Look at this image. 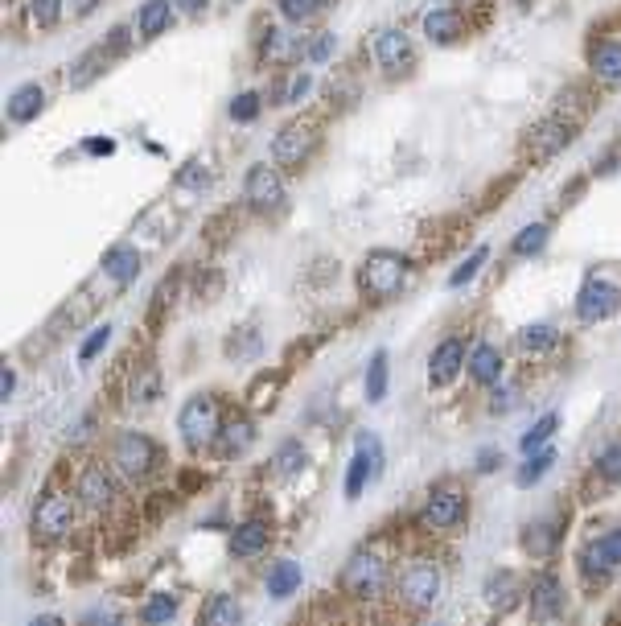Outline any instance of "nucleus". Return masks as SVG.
Returning a JSON list of instances; mask_svg holds the SVG:
<instances>
[{
  "label": "nucleus",
  "instance_id": "f257e3e1",
  "mask_svg": "<svg viewBox=\"0 0 621 626\" xmlns=\"http://www.w3.org/2000/svg\"><path fill=\"white\" fill-rule=\"evenodd\" d=\"M400 602L412 610V614H428V610L436 606V598H441L444 590V572L436 569L432 561H412L400 569Z\"/></svg>",
  "mask_w": 621,
  "mask_h": 626
},
{
  "label": "nucleus",
  "instance_id": "f03ea898",
  "mask_svg": "<svg viewBox=\"0 0 621 626\" xmlns=\"http://www.w3.org/2000/svg\"><path fill=\"white\" fill-rule=\"evenodd\" d=\"M181 437H186L189 449H210L222 433V412H218V400L210 392H198L186 400L181 408V421H178Z\"/></svg>",
  "mask_w": 621,
  "mask_h": 626
},
{
  "label": "nucleus",
  "instance_id": "7ed1b4c3",
  "mask_svg": "<svg viewBox=\"0 0 621 626\" xmlns=\"http://www.w3.org/2000/svg\"><path fill=\"white\" fill-rule=\"evenodd\" d=\"M403 280H408V259L400 251H371L363 259V269H358V285H363L366 297L383 301V297L400 293Z\"/></svg>",
  "mask_w": 621,
  "mask_h": 626
},
{
  "label": "nucleus",
  "instance_id": "20e7f679",
  "mask_svg": "<svg viewBox=\"0 0 621 626\" xmlns=\"http://www.w3.org/2000/svg\"><path fill=\"white\" fill-rule=\"evenodd\" d=\"M577 128H580L577 120H564L559 112L543 116L539 124H531V128H527V136H523L527 157H531V161H551L556 152L568 149V141L577 136Z\"/></svg>",
  "mask_w": 621,
  "mask_h": 626
},
{
  "label": "nucleus",
  "instance_id": "39448f33",
  "mask_svg": "<svg viewBox=\"0 0 621 626\" xmlns=\"http://www.w3.org/2000/svg\"><path fill=\"white\" fill-rule=\"evenodd\" d=\"M383 582H387V561H383V553H374V548H354L346 569H342V585H346L354 598H374V593L383 590Z\"/></svg>",
  "mask_w": 621,
  "mask_h": 626
},
{
  "label": "nucleus",
  "instance_id": "423d86ee",
  "mask_svg": "<svg viewBox=\"0 0 621 626\" xmlns=\"http://www.w3.org/2000/svg\"><path fill=\"white\" fill-rule=\"evenodd\" d=\"M379 474H383V445L374 433L363 429L354 437V457H350V465H346V499H358L363 486Z\"/></svg>",
  "mask_w": 621,
  "mask_h": 626
},
{
  "label": "nucleus",
  "instance_id": "0eeeda50",
  "mask_svg": "<svg viewBox=\"0 0 621 626\" xmlns=\"http://www.w3.org/2000/svg\"><path fill=\"white\" fill-rule=\"evenodd\" d=\"M112 457H116V470L132 483H141L157 465V441L144 437V433H120L116 445H112Z\"/></svg>",
  "mask_w": 621,
  "mask_h": 626
},
{
  "label": "nucleus",
  "instance_id": "6e6552de",
  "mask_svg": "<svg viewBox=\"0 0 621 626\" xmlns=\"http://www.w3.org/2000/svg\"><path fill=\"white\" fill-rule=\"evenodd\" d=\"M621 309V289L609 277H588L577 297V318L580 322H605Z\"/></svg>",
  "mask_w": 621,
  "mask_h": 626
},
{
  "label": "nucleus",
  "instance_id": "1a4fd4ad",
  "mask_svg": "<svg viewBox=\"0 0 621 626\" xmlns=\"http://www.w3.org/2000/svg\"><path fill=\"white\" fill-rule=\"evenodd\" d=\"M71 528H74V499H66V494H42L34 507V536L63 540Z\"/></svg>",
  "mask_w": 621,
  "mask_h": 626
},
{
  "label": "nucleus",
  "instance_id": "9d476101",
  "mask_svg": "<svg viewBox=\"0 0 621 626\" xmlns=\"http://www.w3.org/2000/svg\"><path fill=\"white\" fill-rule=\"evenodd\" d=\"M247 206L259 215H272L276 206L285 202V181L276 173V165H251L247 170Z\"/></svg>",
  "mask_w": 621,
  "mask_h": 626
},
{
  "label": "nucleus",
  "instance_id": "9b49d317",
  "mask_svg": "<svg viewBox=\"0 0 621 626\" xmlns=\"http://www.w3.org/2000/svg\"><path fill=\"white\" fill-rule=\"evenodd\" d=\"M74 491H79V503L87 511H112L116 507V478H112V470L99 465V462H91L87 470H82Z\"/></svg>",
  "mask_w": 621,
  "mask_h": 626
},
{
  "label": "nucleus",
  "instance_id": "f8f14e48",
  "mask_svg": "<svg viewBox=\"0 0 621 626\" xmlns=\"http://www.w3.org/2000/svg\"><path fill=\"white\" fill-rule=\"evenodd\" d=\"M420 519H424V528H432V532L457 528L465 519V494L457 491V486H441V491H432V499L424 503Z\"/></svg>",
  "mask_w": 621,
  "mask_h": 626
},
{
  "label": "nucleus",
  "instance_id": "ddd939ff",
  "mask_svg": "<svg viewBox=\"0 0 621 626\" xmlns=\"http://www.w3.org/2000/svg\"><path fill=\"white\" fill-rule=\"evenodd\" d=\"M371 54L383 74H400L403 66H412V37L403 29H383V34H374Z\"/></svg>",
  "mask_w": 621,
  "mask_h": 626
},
{
  "label": "nucleus",
  "instance_id": "4468645a",
  "mask_svg": "<svg viewBox=\"0 0 621 626\" xmlns=\"http://www.w3.org/2000/svg\"><path fill=\"white\" fill-rule=\"evenodd\" d=\"M313 141H317V132L309 128V120H293V124H288L285 132H276V141H272L276 165H301L305 157H309Z\"/></svg>",
  "mask_w": 621,
  "mask_h": 626
},
{
  "label": "nucleus",
  "instance_id": "2eb2a0df",
  "mask_svg": "<svg viewBox=\"0 0 621 626\" xmlns=\"http://www.w3.org/2000/svg\"><path fill=\"white\" fill-rule=\"evenodd\" d=\"M465 363H470V358H465V342L461 338H444L441 347L432 350V358H428V384L432 387L453 384L457 371H461Z\"/></svg>",
  "mask_w": 621,
  "mask_h": 626
},
{
  "label": "nucleus",
  "instance_id": "dca6fc26",
  "mask_svg": "<svg viewBox=\"0 0 621 626\" xmlns=\"http://www.w3.org/2000/svg\"><path fill=\"white\" fill-rule=\"evenodd\" d=\"M559 610H564V585H559L556 572H543L531 590V618L535 622H556Z\"/></svg>",
  "mask_w": 621,
  "mask_h": 626
},
{
  "label": "nucleus",
  "instance_id": "f3484780",
  "mask_svg": "<svg viewBox=\"0 0 621 626\" xmlns=\"http://www.w3.org/2000/svg\"><path fill=\"white\" fill-rule=\"evenodd\" d=\"M502 367H506L502 350L490 347V342H478V347L470 350V376H473V384L494 387L498 379H502Z\"/></svg>",
  "mask_w": 621,
  "mask_h": 626
},
{
  "label": "nucleus",
  "instance_id": "a211bd4d",
  "mask_svg": "<svg viewBox=\"0 0 621 626\" xmlns=\"http://www.w3.org/2000/svg\"><path fill=\"white\" fill-rule=\"evenodd\" d=\"M45 108V91L37 87V83H25V87H17L9 95V103H5V112H9L13 124H29L34 116H42Z\"/></svg>",
  "mask_w": 621,
  "mask_h": 626
},
{
  "label": "nucleus",
  "instance_id": "6ab92c4d",
  "mask_svg": "<svg viewBox=\"0 0 621 626\" xmlns=\"http://www.w3.org/2000/svg\"><path fill=\"white\" fill-rule=\"evenodd\" d=\"M588 63H593V74L605 83V87L621 83V42H617V37H605V42H597Z\"/></svg>",
  "mask_w": 621,
  "mask_h": 626
},
{
  "label": "nucleus",
  "instance_id": "aec40b11",
  "mask_svg": "<svg viewBox=\"0 0 621 626\" xmlns=\"http://www.w3.org/2000/svg\"><path fill=\"white\" fill-rule=\"evenodd\" d=\"M267 540H272V528H267L264 519H247V523H239V528L231 532V553L235 556H259L267 548Z\"/></svg>",
  "mask_w": 621,
  "mask_h": 626
},
{
  "label": "nucleus",
  "instance_id": "412c9836",
  "mask_svg": "<svg viewBox=\"0 0 621 626\" xmlns=\"http://www.w3.org/2000/svg\"><path fill=\"white\" fill-rule=\"evenodd\" d=\"M103 272L116 285H132L136 280V272H141V251L136 248H128V243H120V248H112L103 256Z\"/></svg>",
  "mask_w": 621,
  "mask_h": 626
},
{
  "label": "nucleus",
  "instance_id": "4be33fe9",
  "mask_svg": "<svg viewBox=\"0 0 621 626\" xmlns=\"http://www.w3.org/2000/svg\"><path fill=\"white\" fill-rule=\"evenodd\" d=\"M519 598H523V585H519V577L515 572H494L486 582V602H490V610H515L519 606Z\"/></svg>",
  "mask_w": 621,
  "mask_h": 626
},
{
  "label": "nucleus",
  "instance_id": "5701e85b",
  "mask_svg": "<svg viewBox=\"0 0 621 626\" xmlns=\"http://www.w3.org/2000/svg\"><path fill=\"white\" fill-rule=\"evenodd\" d=\"M251 437H256V425H251L243 412H235V416H227V421H222L218 445H222V454H227V457H235V454H243V449L251 445Z\"/></svg>",
  "mask_w": 621,
  "mask_h": 626
},
{
  "label": "nucleus",
  "instance_id": "b1692460",
  "mask_svg": "<svg viewBox=\"0 0 621 626\" xmlns=\"http://www.w3.org/2000/svg\"><path fill=\"white\" fill-rule=\"evenodd\" d=\"M243 622V610L231 593H210L202 606V626H239Z\"/></svg>",
  "mask_w": 621,
  "mask_h": 626
},
{
  "label": "nucleus",
  "instance_id": "393cba45",
  "mask_svg": "<svg viewBox=\"0 0 621 626\" xmlns=\"http://www.w3.org/2000/svg\"><path fill=\"white\" fill-rule=\"evenodd\" d=\"M267 593L272 598H293L296 590H301V564L296 561H276L272 569H267Z\"/></svg>",
  "mask_w": 621,
  "mask_h": 626
},
{
  "label": "nucleus",
  "instance_id": "a878e982",
  "mask_svg": "<svg viewBox=\"0 0 621 626\" xmlns=\"http://www.w3.org/2000/svg\"><path fill=\"white\" fill-rule=\"evenodd\" d=\"M424 34H428V42L449 45V42H457V37H461V17H457L453 9H432L424 17Z\"/></svg>",
  "mask_w": 621,
  "mask_h": 626
},
{
  "label": "nucleus",
  "instance_id": "bb28decb",
  "mask_svg": "<svg viewBox=\"0 0 621 626\" xmlns=\"http://www.w3.org/2000/svg\"><path fill=\"white\" fill-rule=\"evenodd\" d=\"M556 540H559V523H551V519H535V523L523 528V548L535 556H548L556 548Z\"/></svg>",
  "mask_w": 621,
  "mask_h": 626
},
{
  "label": "nucleus",
  "instance_id": "cd10ccee",
  "mask_svg": "<svg viewBox=\"0 0 621 626\" xmlns=\"http://www.w3.org/2000/svg\"><path fill=\"white\" fill-rule=\"evenodd\" d=\"M556 326L551 322H531V326H523L519 330V347L527 350V355H548L551 347H556Z\"/></svg>",
  "mask_w": 621,
  "mask_h": 626
},
{
  "label": "nucleus",
  "instance_id": "c85d7f7f",
  "mask_svg": "<svg viewBox=\"0 0 621 626\" xmlns=\"http://www.w3.org/2000/svg\"><path fill=\"white\" fill-rule=\"evenodd\" d=\"M141 618H144V626H165V622H173V618H178V593H152V598L144 602Z\"/></svg>",
  "mask_w": 621,
  "mask_h": 626
},
{
  "label": "nucleus",
  "instance_id": "c756f323",
  "mask_svg": "<svg viewBox=\"0 0 621 626\" xmlns=\"http://www.w3.org/2000/svg\"><path fill=\"white\" fill-rule=\"evenodd\" d=\"M548 235H551L548 223H527L523 231L510 240V251H515V256H539L543 243H548Z\"/></svg>",
  "mask_w": 621,
  "mask_h": 626
},
{
  "label": "nucleus",
  "instance_id": "7c9ffc66",
  "mask_svg": "<svg viewBox=\"0 0 621 626\" xmlns=\"http://www.w3.org/2000/svg\"><path fill=\"white\" fill-rule=\"evenodd\" d=\"M301 470H305V449L296 445V441H285L272 457V474L276 478H293V474H301Z\"/></svg>",
  "mask_w": 621,
  "mask_h": 626
},
{
  "label": "nucleus",
  "instance_id": "2f4dec72",
  "mask_svg": "<svg viewBox=\"0 0 621 626\" xmlns=\"http://www.w3.org/2000/svg\"><path fill=\"white\" fill-rule=\"evenodd\" d=\"M165 25H169V0H144V5H141V21H136L141 37H157Z\"/></svg>",
  "mask_w": 621,
  "mask_h": 626
},
{
  "label": "nucleus",
  "instance_id": "473e14b6",
  "mask_svg": "<svg viewBox=\"0 0 621 626\" xmlns=\"http://www.w3.org/2000/svg\"><path fill=\"white\" fill-rule=\"evenodd\" d=\"M556 429H559V416H556V412H548L543 421H535L531 429L523 433V441H519V449H523L527 457H531V454H539V445H548V437H551V433H556Z\"/></svg>",
  "mask_w": 621,
  "mask_h": 626
},
{
  "label": "nucleus",
  "instance_id": "72a5a7b5",
  "mask_svg": "<svg viewBox=\"0 0 621 626\" xmlns=\"http://www.w3.org/2000/svg\"><path fill=\"white\" fill-rule=\"evenodd\" d=\"M551 462H556V449H548V445H543V454H531L523 462V470H519V486H535L551 470Z\"/></svg>",
  "mask_w": 621,
  "mask_h": 626
},
{
  "label": "nucleus",
  "instance_id": "f704fd0d",
  "mask_svg": "<svg viewBox=\"0 0 621 626\" xmlns=\"http://www.w3.org/2000/svg\"><path fill=\"white\" fill-rule=\"evenodd\" d=\"M383 396H387V355H374L371 358V367H366V400L379 404Z\"/></svg>",
  "mask_w": 621,
  "mask_h": 626
},
{
  "label": "nucleus",
  "instance_id": "c9c22d12",
  "mask_svg": "<svg viewBox=\"0 0 621 626\" xmlns=\"http://www.w3.org/2000/svg\"><path fill=\"white\" fill-rule=\"evenodd\" d=\"M597 474H601L605 483H621V441H613V445L601 449V457H597Z\"/></svg>",
  "mask_w": 621,
  "mask_h": 626
},
{
  "label": "nucleus",
  "instance_id": "e433bc0d",
  "mask_svg": "<svg viewBox=\"0 0 621 626\" xmlns=\"http://www.w3.org/2000/svg\"><path fill=\"white\" fill-rule=\"evenodd\" d=\"M157 396H160V379H157V371L144 367L141 376L132 379V404H152Z\"/></svg>",
  "mask_w": 621,
  "mask_h": 626
},
{
  "label": "nucleus",
  "instance_id": "4c0bfd02",
  "mask_svg": "<svg viewBox=\"0 0 621 626\" xmlns=\"http://www.w3.org/2000/svg\"><path fill=\"white\" fill-rule=\"evenodd\" d=\"M486 259H490V248H473V256L465 259V264L453 272V277H449V285H453V289H465V285H470V280L481 272V264H486Z\"/></svg>",
  "mask_w": 621,
  "mask_h": 626
},
{
  "label": "nucleus",
  "instance_id": "58836bf2",
  "mask_svg": "<svg viewBox=\"0 0 621 626\" xmlns=\"http://www.w3.org/2000/svg\"><path fill=\"white\" fill-rule=\"evenodd\" d=\"M593 544H597V553H601V561L609 564V569H621V528L605 532V536L593 540Z\"/></svg>",
  "mask_w": 621,
  "mask_h": 626
},
{
  "label": "nucleus",
  "instance_id": "ea45409f",
  "mask_svg": "<svg viewBox=\"0 0 621 626\" xmlns=\"http://www.w3.org/2000/svg\"><path fill=\"white\" fill-rule=\"evenodd\" d=\"M256 116H259V95H256V91H243V95L231 99V120H239V124H251Z\"/></svg>",
  "mask_w": 621,
  "mask_h": 626
},
{
  "label": "nucleus",
  "instance_id": "a19ab883",
  "mask_svg": "<svg viewBox=\"0 0 621 626\" xmlns=\"http://www.w3.org/2000/svg\"><path fill=\"white\" fill-rule=\"evenodd\" d=\"M107 342H112V326H99V330H91L87 338H82V347H79V358H82V363H91V358H95L99 350L107 347Z\"/></svg>",
  "mask_w": 621,
  "mask_h": 626
},
{
  "label": "nucleus",
  "instance_id": "79ce46f5",
  "mask_svg": "<svg viewBox=\"0 0 621 626\" xmlns=\"http://www.w3.org/2000/svg\"><path fill=\"white\" fill-rule=\"evenodd\" d=\"M515 400H519V387H502V384H494V396H490V412H494V416H502V412L515 408Z\"/></svg>",
  "mask_w": 621,
  "mask_h": 626
},
{
  "label": "nucleus",
  "instance_id": "37998d69",
  "mask_svg": "<svg viewBox=\"0 0 621 626\" xmlns=\"http://www.w3.org/2000/svg\"><path fill=\"white\" fill-rule=\"evenodd\" d=\"M58 13H63V0H34V17L37 25H58Z\"/></svg>",
  "mask_w": 621,
  "mask_h": 626
},
{
  "label": "nucleus",
  "instance_id": "c03bdc74",
  "mask_svg": "<svg viewBox=\"0 0 621 626\" xmlns=\"http://www.w3.org/2000/svg\"><path fill=\"white\" fill-rule=\"evenodd\" d=\"M178 181H181V186H189V190H198V186H206V181H210V173H206L202 161H189V165H181Z\"/></svg>",
  "mask_w": 621,
  "mask_h": 626
},
{
  "label": "nucleus",
  "instance_id": "a18cd8bd",
  "mask_svg": "<svg viewBox=\"0 0 621 626\" xmlns=\"http://www.w3.org/2000/svg\"><path fill=\"white\" fill-rule=\"evenodd\" d=\"M313 9H317V0H280V13H285L288 21H305Z\"/></svg>",
  "mask_w": 621,
  "mask_h": 626
},
{
  "label": "nucleus",
  "instance_id": "49530a36",
  "mask_svg": "<svg viewBox=\"0 0 621 626\" xmlns=\"http://www.w3.org/2000/svg\"><path fill=\"white\" fill-rule=\"evenodd\" d=\"M82 149H87L91 157H112V152H116L120 144L112 141V136H87V141H82Z\"/></svg>",
  "mask_w": 621,
  "mask_h": 626
},
{
  "label": "nucleus",
  "instance_id": "de8ad7c7",
  "mask_svg": "<svg viewBox=\"0 0 621 626\" xmlns=\"http://www.w3.org/2000/svg\"><path fill=\"white\" fill-rule=\"evenodd\" d=\"M329 54H334V37H329V34H321L317 42L309 45V58H313V63H325Z\"/></svg>",
  "mask_w": 621,
  "mask_h": 626
},
{
  "label": "nucleus",
  "instance_id": "09e8293b",
  "mask_svg": "<svg viewBox=\"0 0 621 626\" xmlns=\"http://www.w3.org/2000/svg\"><path fill=\"white\" fill-rule=\"evenodd\" d=\"M103 45H107L103 54H124V50H128V29H112Z\"/></svg>",
  "mask_w": 621,
  "mask_h": 626
},
{
  "label": "nucleus",
  "instance_id": "8fccbe9b",
  "mask_svg": "<svg viewBox=\"0 0 621 626\" xmlns=\"http://www.w3.org/2000/svg\"><path fill=\"white\" fill-rule=\"evenodd\" d=\"M82 626H120V618L112 614V610H91V614L82 618Z\"/></svg>",
  "mask_w": 621,
  "mask_h": 626
},
{
  "label": "nucleus",
  "instance_id": "3c124183",
  "mask_svg": "<svg viewBox=\"0 0 621 626\" xmlns=\"http://www.w3.org/2000/svg\"><path fill=\"white\" fill-rule=\"evenodd\" d=\"M0 379H5V384H0V400L9 404V400H13V392H17V371L5 367V371H0Z\"/></svg>",
  "mask_w": 621,
  "mask_h": 626
},
{
  "label": "nucleus",
  "instance_id": "603ef678",
  "mask_svg": "<svg viewBox=\"0 0 621 626\" xmlns=\"http://www.w3.org/2000/svg\"><path fill=\"white\" fill-rule=\"evenodd\" d=\"M309 87H313L309 74H296V79H293V91H288V99H305V95H309Z\"/></svg>",
  "mask_w": 621,
  "mask_h": 626
},
{
  "label": "nucleus",
  "instance_id": "864d4df0",
  "mask_svg": "<svg viewBox=\"0 0 621 626\" xmlns=\"http://www.w3.org/2000/svg\"><path fill=\"white\" fill-rule=\"evenodd\" d=\"M494 465H498V454H494V449H486V454L478 457V474H490Z\"/></svg>",
  "mask_w": 621,
  "mask_h": 626
},
{
  "label": "nucleus",
  "instance_id": "5fc2aeb1",
  "mask_svg": "<svg viewBox=\"0 0 621 626\" xmlns=\"http://www.w3.org/2000/svg\"><path fill=\"white\" fill-rule=\"evenodd\" d=\"M178 9H181V13H202V9H206V0H178Z\"/></svg>",
  "mask_w": 621,
  "mask_h": 626
},
{
  "label": "nucleus",
  "instance_id": "6e6d98bb",
  "mask_svg": "<svg viewBox=\"0 0 621 626\" xmlns=\"http://www.w3.org/2000/svg\"><path fill=\"white\" fill-rule=\"evenodd\" d=\"M29 626H63V622H58V618H53V614H37Z\"/></svg>",
  "mask_w": 621,
  "mask_h": 626
},
{
  "label": "nucleus",
  "instance_id": "4d7b16f0",
  "mask_svg": "<svg viewBox=\"0 0 621 626\" xmlns=\"http://www.w3.org/2000/svg\"><path fill=\"white\" fill-rule=\"evenodd\" d=\"M519 5H527V0H519Z\"/></svg>",
  "mask_w": 621,
  "mask_h": 626
}]
</instances>
